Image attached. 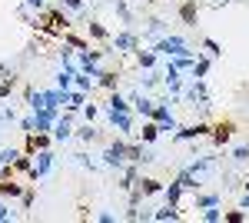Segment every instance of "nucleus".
<instances>
[{
    "label": "nucleus",
    "instance_id": "obj_1",
    "mask_svg": "<svg viewBox=\"0 0 249 223\" xmlns=\"http://www.w3.org/2000/svg\"><path fill=\"white\" fill-rule=\"evenodd\" d=\"M153 50L160 57H166V60H170V57H183V54H199V50H190V43L179 37V34H163V37L153 43Z\"/></svg>",
    "mask_w": 249,
    "mask_h": 223
},
{
    "label": "nucleus",
    "instance_id": "obj_2",
    "mask_svg": "<svg viewBox=\"0 0 249 223\" xmlns=\"http://www.w3.org/2000/svg\"><path fill=\"white\" fill-rule=\"evenodd\" d=\"M53 163H57V153H53L50 147L37 150V153H34V167H30V173H27V177H30L34 183H37V180H43V177H47V173L53 170Z\"/></svg>",
    "mask_w": 249,
    "mask_h": 223
},
{
    "label": "nucleus",
    "instance_id": "obj_3",
    "mask_svg": "<svg viewBox=\"0 0 249 223\" xmlns=\"http://www.w3.org/2000/svg\"><path fill=\"white\" fill-rule=\"evenodd\" d=\"M103 167H110V170H123L126 167V137H123V133L103 150Z\"/></svg>",
    "mask_w": 249,
    "mask_h": 223
},
{
    "label": "nucleus",
    "instance_id": "obj_4",
    "mask_svg": "<svg viewBox=\"0 0 249 223\" xmlns=\"http://www.w3.org/2000/svg\"><path fill=\"white\" fill-rule=\"evenodd\" d=\"M110 47L116 54H136L140 50V34L136 30H120V34L110 37Z\"/></svg>",
    "mask_w": 249,
    "mask_h": 223
},
{
    "label": "nucleus",
    "instance_id": "obj_5",
    "mask_svg": "<svg viewBox=\"0 0 249 223\" xmlns=\"http://www.w3.org/2000/svg\"><path fill=\"white\" fill-rule=\"evenodd\" d=\"M186 97H190L193 107H199V110H210L213 107V97L206 90V80H193L190 87H186Z\"/></svg>",
    "mask_w": 249,
    "mask_h": 223
},
{
    "label": "nucleus",
    "instance_id": "obj_6",
    "mask_svg": "<svg viewBox=\"0 0 249 223\" xmlns=\"http://www.w3.org/2000/svg\"><path fill=\"white\" fill-rule=\"evenodd\" d=\"M213 127L206 123V120H196V123H190V127H176V133H173V140H199V137H210Z\"/></svg>",
    "mask_w": 249,
    "mask_h": 223
},
{
    "label": "nucleus",
    "instance_id": "obj_7",
    "mask_svg": "<svg viewBox=\"0 0 249 223\" xmlns=\"http://www.w3.org/2000/svg\"><path fill=\"white\" fill-rule=\"evenodd\" d=\"M163 83H166V90H170V97H179L183 93V70L173 63V60H166V70H163Z\"/></svg>",
    "mask_w": 249,
    "mask_h": 223
},
{
    "label": "nucleus",
    "instance_id": "obj_8",
    "mask_svg": "<svg viewBox=\"0 0 249 223\" xmlns=\"http://www.w3.org/2000/svg\"><path fill=\"white\" fill-rule=\"evenodd\" d=\"M130 103H133V110L143 117V120H150L153 117V107H156V100H150L146 93H140V90H133L130 93Z\"/></svg>",
    "mask_w": 249,
    "mask_h": 223
},
{
    "label": "nucleus",
    "instance_id": "obj_9",
    "mask_svg": "<svg viewBox=\"0 0 249 223\" xmlns=\"http://www.w3.org/2000/svg\"><path fill=\"white\" fill-rule=\"evenodd\" d=\"M107 117H110V127H113L116 133H133V113H116V110H107Z\"/></svg>",
    "mask_w": 249,
    "mask_h": 223
},
{
    "label": "nucleus",
    "instance_id": "obj_10",
    "mask_svg": "<svg viewBox=\"0 0 249 223\" xmlns=\"http://www.w3.org/2000/svg\"><path fill=\"white\" fill-rule=\"evenodd\" d=\"M23 190H27V186L17 183L14 177H0V197H3V200H20Z\"/></svg>",
    "mask_w": 249,
    "mask_h": 223
},
{
    "label": "nucleus",
    "instance_id": "obj_11",
    "mask_svg": "<svg viewBox=\"0 0 249 223\" xmlns=\"http://www.w3.org/2000/svg\"><path fill=\"white\" fill-rule=\"evenodd\" d=\"M50 137H53L57 143H63V140H70V137H73V123H70V113H60V120L53 123Z\"/></svg>",
    "mask_w": 249,
    "mask_h": 223
},
{
    "label": "nucleus",
    "instance_id": "obj_12",
    "mask_svg": "<svg viewBox=\"0 0 249 223\" xmlns=\"http://www.w3.org/2000/svg\"><path fill=\"white\" fill-rule=\"evenodd\" d=\"M103 110H116V113H133V103H130V97H123V93H110V100H107V107Z\"/></svg>",
    "mask_w": 249,
    "mask_h": 223
},
{
    "label": "nucleus",
    "instance_id": "obj_13",
    "mask_svg": "<svg viewBox=\"0 0 249 223\" xmlns=\"http://www.w3.org/2000/svg\"><path fill=\"white\" fill-rule=\"evenodd\" d=\"M87 97H90V93L77 90V87H73V90H67V103H63V110H67V113H77L80 107L87 103Z\"/></svg>",
    "mask_w": 249,
    "mask_h": 223
},
{
    "label": "nucleus",
    "instance_id": "obj_14",
    "mask_svg": "<svg viewBox=\"0 0 249 223\" xmlns=\"http://www.w3.org/2000/svg\"><path fill=\"white\" fill-rule=\"evenodd\" d=\"M136 180H140V163H130V167H123V177H120V190H133Z\"/></svg>",
    "mask_w": 249,
    "mask_h": 223
},
{
    "label": "nucleus",
    "instance_id": "obj_15",
    "mask_svg": "<svg viewBox=\"0 0 249 223\" xmlns=\"http://www.w3.org/2000/svg\"><path fill=\"white\" fill-rule=\"evenodd\" d=\"M213 143H216V147H226V143H230L232 140V123H219V127H213Z\"/></svg>",
    "mask_w": 249,
    "mask_h": 223
},
{
    "label": "nucleus",
    "instance_id": "obj_16",
    "mask_svg": "<svg viewBox=\"0 0 249 223\" xmlns=\"http://www.w3.org/2000/svg\"><path fill=\"white\" fill-rule=\"evenodd\" d=\"M136 186H140V193H143V197H156V193H163V183L153 180V177H140Z\"/></svg>",
    "mask_w": 249,
    "mask_h": 223
},
{
    "label": "nucleus",
    "instance_id": "obj_17",
    "mask_svg": "<svg viewBox=\"0 0 249 223\" xmlns=\"http://www.w3.org/2000/svg\"><path fill=\"white\" fill-rule=\"evenodd\" d=\"M210 67H213V57H196L193 60V80H206V74H210Z\"/></svg>",
    "mask_w": 249,
    "mask_h": 223
},
{
    "label": "nucleus",
    "instance_id": "obj_18",
    "mask_svg": "<svg viewBox=\"0 0 249 223\" xmlns=\"http://www.w3.org/2000/svg\"><path fill=\"white\" fill-rule=\"evenodd\" d=\"M116 83H120V77H116L113 70H100V74H96V87H103V90L113 93V90H116Z\"/></svg>",
    "mask_w": 249,
    "mask_h": 223
},
{
    "label": "nucleus",
    "instance_id": "obj_19",
    "mask_svg": "<svg viewBox=\"0 0 249 223\" xmlns=\"http://www.w3.org/2000/svg\"><path fill=\"white\" fill-rule=\"evenodd\" d=\"M179 197H183V186H179V180H173V183L163 186V200H166V203H176V206H179Z\"/></svg>",
    "mask_w": 249,
    "mask_h": 223
},
{
    "label": "nucleus",
    "instance_id": "obj_20",
    "mask_svg": "<svg viewBox=\"0 0 249 223\" xmlns=\"http://www.w3.org/2000/svg\"><path fill=\"white\" fill-rule=\"evenodd\" d=\"M156 50H136V63H140V70H153L156 67Z\"/></svg>",
    "mask_w": 249,
    "mask_h": 223
},
{
    "label": "nucleus",
    "instance_id": "obj_21",
    "mask_svg": "<svg viewBox=\"0 0 249 223\" xmlns=\"http://www.w3.org/2000/svg\"><path fill=\"white\" fill-rule=\"evenodd\" d=\"M179 217H183V213H179V206H176V203H166L163 210H156V213H153V220H160V223H166V220H179Z\"/></svg>",
    "mask_w": 249,
    "mask_h": 223
},
{
    "label": "nucleus",
    "instance_id": "obj_22",
    "mask_svg": "<svg viewBox=\"0 0 249 223\" xmlns=\"http://www.w3.org/2000/svg\"><path fill=\"white\" fill-rule=\"evenodd\" d=\"M73 87H77V90L93 93V87H96V77H90V74H83V70H77V77H73Z\"/></svg>",
    "mask_w": 249,
    "mask_h": 223
},
{
    "label": "nucleus",
    "instance_id": "obj_23",
    "mask_svg": "<svg viewBox=\"0 0 249 223\" xmlns=\"http://www.w3.org/2000/svg\"><path fill=\"white\" fill-rule=\"evenodd\" d=\"M47 20H50V30H67L70 27L67 14H60V10H47Z\"/></svg>",
    "mask_w": 249,
    "mask_h": 223
},
{
    "label": "nucleus",
    "instance_id": "obj_24",
    "mask_svg": "<svg viewBox=\"0 0 249 223\" xmlns=\"http://www.w3.org/2000/svg\"><path fill=\"white\" fill-rule=\"evenodd\" d=\"M160 133H163V130H160V123H156V120H146L143 130H140V137H143V143H153Z\"/></svg>",
    "mask_w": 249,
    "mask_h": 223
},
{
    "label": "nucleus",
    "instance_id": "obj_25",
    "mask_svg": "<svg viewBox=\"0 0 249 223\" xmlns=\"http://www.w3.org/2000/svg\"><path fill=\"white\" fill-rule=\"evenodd\" d=\"M176 180H179V186H183V190H196V186H199V183H196V173H193L190 167L179 170V173H176Z\"/></svg>",
    "mask_w": 249,
    "mask_h": 223
},
{
    "label": "nucleus",
    "instance_id": "obj_26",
    "mask_svg": "<svg viewBox=\"0 0 249 223\" xmlns=\"http://www.w3.org/2000/svg\"><path fill=\"white\" fill-rule=\"evenodd\" d=\"M87 30H90V37H93V40H110L107 27H103L100 20H90V23H87Z\"/></svg>",
    "mask_w": 249,
    "mask_h": 223
},
{
    "label": "nucleus",
    "instance_id": "obj_27",
    "mask_svg": "<svg viewBox=\"0 0 249 223\" xmlns=\"http://www.w3.org/2000/svg\"><path fill=\"white\" fill-rule=\"evenodd\" d=\"M63 43H67V47H77V50H87V47H90V43H87L83 37L70 34V30H63Z\"/></svg>",
    "mask_w": 249,
    "mask_h": 223
},
{
    "label": "nucleus",
    "instance_id": "obj_28",
    "mask_svg": "<svg viewBox=\"0 0 249 223\" xmlns=\"http://www.w3.org/2000/svg\"><path fill=\"white\" fill-rule=\"evenodd\" d=\"M206 206H219V197L216 193H199L196 197V210H206Z\"/></svg>",
    "mask_w": 249,
    "mask_h": 223
},
{
    "label": "nucleus",
    "instance_id": "obj_29",
    "mask_svg": "<svg viewBox=\"0 0 249 223\" xmlns=\"http://www.w3.org/2000/svg\"><path fill=\"white\" fill-rule=\"evenodd\" d=\"M113 10L123 17V23H133V14H130V3L126 0H113Z\"/></svg>",
    "mask_w": 249,
    "mask_h": 223
},
{
    "label": "nucleus",
    "instance_id": "obj_30",
    "mask_svg": "<svg viewBox=\"0 0 249 223\" xmlns=\"http://www.w3.org/2000/svg\"><path fill=\"white\" fill-rule=\"evenodd\" d=\"M163 34H166V20L153 17V20H150V37H153V40H160Z\"/></svg>",
    "mask_w": 249,
    "mask_h": 223
},
{
    "label": "nucleus",
    "instance_id": "obj_31",
    "mask_svg": "<svg viewBox=\"0 0 249 223\" xmlns=\"http://www.w3.org/2000/svg\"><path fill=\"white\" fill-rule=\"evenodd\" d=\"M77 137L83 140V143H93V140H96V130H93V123L87 120V123H83V127L77 130Z\"/></svg>",
    "mask_w": 249,
    "mask_h": 223
},
{
    "label": "nucleus",
    "instance_id": "obj_32",
    "mask_svg": "<svg viewBox=\"0 0 249 223\" xmlns=\"http://www.w3.org/2000/svg\"><path fill=\"white\" fill-rule=\"evenodd\" d=\"M179 17H183V23H196V3H183V7H179Z\"/></svg>",
    "mask_w": 249,
    "mask_h": 223
},
{
    "label": "nucleus",
    "instance_id": "obj_33",
    "mask_svg": "<svg viewBox=\"0 0 249 223\" xmlns=\"http://www.w3.org/2000/svg\"><path fill=\"white\" fill-rule=\"evenodd\" d=\"M126 160L130 163H140L143 160V143H126Z\"/></svg>",
    "mask_w": 249,
    "mask_h": 223
},
{
    "label": "nucleus",
    "instance_id": "obj_34",
    "mask_svg": "<svg viewBox=\"0 0 249 223\" xmlns=\"http://www.w3.org/2000/svg\"><path fill=\"white\" fill-rule=\"evenodd\" d=\"M203 50H206V54H210L213 60H219V57H223V47H219V43H216L213 37H206V40H203Z\"/></svg>",
    "mask_w": 249,
    "mask_h": 223
},
{
    "label": "nucleus",
    "instance_id": "obj_35",
    "mask_svg": "<svg viewBox=\"0 0 249 223\" xmlns=\"http://www.w3.org/2000/svg\"><path fill=\"white\" fill-rule=\"evenodd\" d=\"M223 220H226V223H246V220H249V213L243 210V206H239V210H230V213H223Z\"/></svg>",
    "mask_w": 249,
    "mask_h": 223
},
{
    "label": "nucleus",
    "instance_id": "obj_36",
    "mask_svg": "<svg viewBox=\"0 0 249 223\" xmlns=\"http://www.w3.org/2000/svg\"><path fill=\"white\" fill-rule=\"evenodd\" d=\"M14 87H17V77H14V74L3 77V80H0V100H3V97H10V93H14Z\"/></svg>",
    "mask_w": 249,
    "mask_h": 223
},
{
    "label": "nucleus",
    "instance_id": "obj_37",
    "mask_svg": "<svg viewBox=\"0 0 249 223\" xmlns=\"http://www.w3.org/2000/svg\"><path fill=\"white\" fill-rule=\"evenodd\" d=\"M160 77H163V74L146 70V77H140V90H150V87H156V83H160Z\"/></svg>",
    "mask_w": 249,
    "mask_h": 223
},
{
    "label": "nucleus",
    "instance_id": "obj_38",
    "mask_svg": "<svg viewBox=\"0 0 249 223\" xmlns=\"http://www.w3.org/2000/svg\"><path fill=\"white\" fill-rule=\"evenodd\" d=\"M203 220L206 223H219L223 220V210H219V206H206V210H203Z\"/></svg>",
    "mask_w": 249,
    "mask_h": 223
},
{
    "label": "nucleus",
    "instance_id": "obj_39",
    "mask_svg": "<svg viewBox=\"0 0 249 223\" xmlns=\"http://www.w3.org/2000/svg\"><path fill=\"white\" fill-rule=\"evenodd\" d=\"M23 10H34V14H43V10H47V0H23Z\"/></svg>",
    "mask_w": 249,
    "mask_h": 223
},
{
    "label": "nucleus",
    "instance_id": "obj_40",
    "mask_svg": "<svg viewBox=\"0 0 249 223\" xmlns=\"http://www.w3.org/2000/svg\"><path fill=\"white\" fill-rule=\"evenodd\" d=\"M73 163H80V167H87V170H96V163L87 157V153H73Z\"/></svg>",
    "mask_w": 249,
    "mask_h": 223
},
{
    "label": "nucleus",
    "instance_id": "obj_41",
    "mask_svg": "<svg viewBox=\"0 0 249 223\" xmlns=\"http://www.w3.org/2000/svg\"><path fill=\"white\" fill-rule=\"evenodd\" d=\"M20 200H23V210H30V206H34V200H37V193H34V186H27Z\"/></svg>",
    "mask_w": 249,
    "mask_h": 223
},
{
    "label": "nucleus",
    "instance_id": "obj_42",
    "mask_svg": "<svg viewBox=\"0 0 249 223\" xmlns=\"http://www.w3.org/2000/svg\"><path fill=\"white\" fill-rule=\"evenodd\" d=\"M232 160H236V163H246L249 160V147H236L232 150Z\"/></svg>",
    "mask_w": 249,
    "mask_h": 223
},
{
    "label": "nucleus",
    "instance_id": "obj_43",
    "mask_svg": "<svg viewBox=\"0 0 249 223\" xmlns=\"http://www.w3.org/2000/svg\"><path fill=\"white\" fill-rule=\"evenodd\" d=\"M14 217H17V213H14V210L7 206V200L0 197V220H14Z\"/></svg>",
    "mask_w": 249,
    "mask_h": 223
},
{
    "label": "nucleus",
    "instance_id": "obj_44",
    "mask_svg": "<svg viewBox=\"0 0 249 223\" xmlns=\"http://www.w3.org/2000/svg\"><path fill=\"white\" fill-rule=\"evenodd\" d=\"M96 113H100V110H96L93 103H87V107H83V120H90V123H93V120H96Z\"/></svg>",
    "mask_w": 249,
    "mask_h": 223
},
{
    "label": "nucleus",
    "instance_id": "obj_45",
    "mask_svg": "<svg viewBox=\"0 0 249 223\" xmlns=\"http://www.w3.org/2000/svg\"><path fill=\"white\" fill-rule=\"evenodd\" d=\"M96 223H116V213H93Z\"/></svg>",
    "mask_w": 249,
    "mask_h": 223
},
{
    "label": "nucleus",
    "instance_id": "obj_46",
    "mask_svg": "<svg viewBox=\"0 0 249 223\" xmlns=\"http://www.w3.org/2000/svg\"><path fill=\"white\" fill-rule=\"evenodd\" d=\"M63 7L73 10V14H80V10H83V0H63Z\"/></svg>",
    "mask_w": 249,
    "mask_h": 223
},
{
    "label": "nucleus",
    "instance_id": "obj_47",
    "mask_svg": "<svg viewBox=\"0 0 249 223\" xmlns=\"http://www.w3.org/2000/svg\"><path fill=\"white\" fill-rule=\"evenodd\" d=\"M20 127H23L27 133H34V113H30V117H23V120H20Z\"/></svg>",
    "mask_w": 249,
    "mask_h": 223
},
{
    "label": "nucleus",
    "instance_id": "obj_48",
    "mask_svg": "<svg viewBox=\"0 0 249 223\" xmlns=\"http://www.w3.org/2000/svg\"><path fill=\"white\" fill-rule=\"evenodd\" d=\"M239 206H243V210L249 213V190H246V197H243V203H239Z\"/></svg>",
    "mask_w": 249,
    "mask_h": 223
},
{
    "label": "nucleus",
    "instance_id": "obj_49",
    "mask_svg": "<svg viewBox=\"0 0 249 223\" xmlns=\"http://www.w3.org/2000/svg\"><path fill=\"white\" fill-rule=\"evenodd\" d=\"M0 123H7V110H0Z\"/></svg>",
    "mask_w": 249,
    "mask_h": 223
},
{
    "label": "nucleus",
    "instance_id": "obj_50",
    "mask_svg": "<svg viewBox=\"0 0 249 223\" xmlns=\"http://www.w3.org/2000/svg\"><path fill=\"white\" fill-rule=\"evenodd\" d=\"M243 186H246V190H249V177H246V183H243Z\"/></svg>",
    "mask_w": 249,
    "mask_h": 223
},
{
    "label": "nucleus",
    "instance_id": "obj_51",
    "mask_svg": "<svg viewBox=\"0 0 249 223\" xmlns=\"http://www.w3.org/2000/svg\"><path fill=\"white\" fill-rule=\"evenodd\" d=\"M136 3H146V0H136Z\"/></svg>",
    "mask_w": 249,
    "mask_h": 223
}]
</instances>
